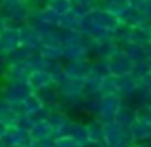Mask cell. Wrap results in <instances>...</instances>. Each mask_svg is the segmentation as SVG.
<instances>
[{
	"label": "cell",
	"mask_w": 151,
	"mask_h": 147,
	"mask_svg": "<svg viewBox=\"0 0 151 147\" xmlns=\"http://www.w3.org/2000/svg\"><path fill=\"white\" fill-rule=\"evenodd\" d=\"M82 147H107V145H105V141H94V140H90V141H86Z\"/></svg>",
	"instance_id": "ba28073f"
},
{
	"label": "cell",
	"mask_w": 151,
	"mask_h": 147,
	"mask_svg": "<svg viewBox=\"0 0 151 147\" xmlns=\"http://www.w3.org/2000/svg\"><path fill=\"white\" fill-rule=\"evenodd\" d=\"M14 147H29V145H14Z\"/></svg>",
	"instance_id": "8fae6325"
},
{
	"label": "cell",
	"mask_w": 151,
	"mask_h": 147,
	"mask_svg": "<svg viewBox=\"0 0 151 147\" xmlns=\"http://www.w3.org/2000/svg\"><path fill=\"white\" fill-rule=\"evenodd\" d=\"M31 147H54V141H33Z\"/></svg>",
	"instance_id": "9c48e42d"
},
{
	"label": "cell",
	"mask_w": 151,
	"mask_h": 147,
	"mask_svg": "<svg viewBox=\"0 0 151 147\" xmlns=\"http://www.w3.org/2000/svg\"><path fill=\"white\" fill-rule=\"evenodd\" d=\"M54 147H82V143H78L75 138L67 136V138H55Z\"/></svg>",
	"instance_id": "52a82bcc"
},
{
	"label": "cell",
	"mask_w": 151,
	"mask_h": 147,
	"mask_svg": "<svg viewBox=\"0 0 151 147\" xmlns=\"http://www.w3.org/2000/svg\"><path fill=\"white\" fill-rule=\"evenodd\" d=\"M71 138H75L78 143L84 145L86 141H90L88 126H86V124H75V126H73V132H71Z\"/></svg>",
	"instance_id": "5b68a950"
},
{
	"label": "cell",
	"mask_w": 151,
	"mask_h": 147,
	"mask_svg": "<svg viewBox=\"0 0 151 147\" xmlns=\"http://www.w3.org/2000/svg\"><path fill=\"white\" fill-rule=\"evenodd\" d=\"M88 132H90V140L103 141V122H92V124H88Z\"/></svg>",
	"instance_id": "8992f818"
},
{
	"label": "cell",
	"mask_w": 151,
	"mask_h": 147,
	"mask_svg": "<svg viewBox=\"0 0 151 147\" xmlns=\"http://www.w3.org/2000/svg\"><path fill=\"white\" fill-rule=\"evenodd\" d=\"M115 120H117L119 124H122L124 128H128V126H132L134 122L138 120V111L134 109V107L122 105L121 109H119V113H117V117H115Z\"/></svg>",
	"instance_id": "277c9868"
},
{
	"label": "cell",
	"mask_w": 151,
	"mask_h": 147,
	"mask_svg": "<svg viewBox=\"0 0 151 147\" xmlns=\"http://www.w3.org/2000/svg\"><path fill=\"white\" fill-rule=\"evenodd\" d=\"M122 107L121 99L119 96H115V94H107V96H103L100 101H98V115H100L101 122L105 124V122H111L115 120V117H117L119 109Z\"/></svg>",
	"instance_id": "6da1fadb"
},
{
	"label": "cell",
	"mask_w": 151,
	"mask_h": 147,
	"mask_svg": "<svg viewBox=\"0 0 151 147\" xmlns=\"http://www.w3.org/2000/svg\"><path fill=\"white\" fill-rule=\"evenodd\" d=\"M130 147H151V143H130Z\"/></svg>",
	"instance_id": "30bf717a"
},
{
	"label": "cell",
	"mask_w": 151,
	"mask_h": 147,
	"mask_svg": "<svg viewBox=\"0 0 151 147\" xmlns=\"http://www.w3.org/2000/svg\"><path fill=\"white\" fill-rule=\"evenodd\" d=\"M126 132H128V138L132 143H144L151 138V122L138 118L132 126L126 128Z\"/></svg>",
	"instance_id": "3957f363"
},
{
	"label": "cell",
	"mask_w": 151,
	"mask_h": 147,
	"mask_svg": "<svg viewBox=\"0 0 151 147\" xmlns=\"http://www.w3.org/2000/svg\"><path fill=\"white\" fill-rule=\"evenodd\" d=\"M130 140L128 138V132L122 124H119L117 120H111V122H105L103 124V141H105L107 147L111 145H117L121 141H126Z\"/></svg>",
	"instance_id": "7a4b0ae2"
}]
</instances>
